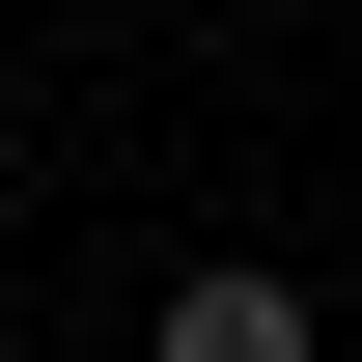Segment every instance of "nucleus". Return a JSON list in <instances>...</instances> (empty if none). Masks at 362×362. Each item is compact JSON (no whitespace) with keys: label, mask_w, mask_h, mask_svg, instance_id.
I'll list each match as a JSON object with an SVG mask.
<instances>
[{"label":"nucleus","mask_w":362,"mask_h":362,"mask_svg":"<svg viewBox=\"0 0 362 362\" xmlns=\"http://www.w3.org/2000/svg\"><path fill=\"white\" fill-rule=\"evenodd\" d=\"M139 362H334V307H279V251H223V279H168Z\"/></svg>","instance_id":"f257e3e1"}]
</instances>
